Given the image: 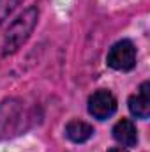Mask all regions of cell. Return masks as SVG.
Masks as SVG:
<instances>
[{
    "label": "cell",
    "instance_id": "cell-1",
    "mask_svg": "<svg viewBox=\"0 0 150 152\" xmlns=\"http://www.w3.org/2000/svg\"><path fill=\"white\" fill-rule=\"evenodd\" d=\"M39 122L36 108H30L21 97L0 101V142L27 134Z\"/></svg>",
    "mask_w": 150,
    "mask_h": 152
},
{
    "label": "cell",
    "instance_id": "cell-2",
    "mask_svg": "<svg viewBox=\"0 0 150 152\" xmlns=\"http://www.w3.org/2000/svg\"><path fill=\"white\" fill-rule=\"evenodd\" d=\"M37 21H39L37 5H28L23 12H20L16 16V20H12V23L5 30L4 42H2V57H11L16 51H20V48H23V44L30 39L32 32L36 30Z\"/></svg>",
    "mask_w": 150,
    "mask_h": 152
},
{
    "label": "cell",
    "instance_id": "cell-3",
    "mask_svg": "<svg viewBox=\"0 0 150 152\" xmlns=\"http://www.w3.org/2000/svg\"><path fill=\"white\" fill-rule=\"evenodd\" d=\"M106 64L113 71L129 73L138 64V48L131 39H120L113 42L106 53Z\"/></svg>",
    "mask_w": 150,
    "mask_h": 152
},
{
    "label": "cell",
    "instance_id": "cell-4",
    "mask_svg": "<svg viewBox=\"0 0 150 152\" xmlns=\"http://www.w3.org/2000/svg\"><path fill=\"white\" fill-rule=\"evenodd\" d=\"M87 110L88 115L94 117L95 120H108L118 110V101L113 96V92H110L108 88H99L95 92H92L88 96L87 101Z\"/></svg>",
    "mask_w": 150,
    "mask_h": 152
},
{
    "label": "cell",
    "instance_id": "cell-5",
    "mask_svg": "<svg viewBox=\"0 0 150 152\" xmlns=\"http://www.w3.org/2000/svg\"><path fill=\"white\" fill-rule=\"evenodd\" d=\"M127 108L134 118L147 120L150 117V81H143L138 87L136 94H131L127 97Z\"/></svg>",
    "mask_w": 150,
    "mask_h": 152
},
{
    "label": "cell",
    "instance_id": "cell-6",
    "mask_svg": "<svg viewBox=\"0 0 150 152\" xmlns=\"http://www.w3.org/2000/svg\"><path fill=\"white\" fill-rule=\"evenodd\" d=\"M111 136L120 147H125V149H133L140 142L138 127L131 118H120L111 127Z\"/></svg>",
    "mask_w": 150,
    "mask_h": 152
},
{
    "label": "cell",
    "instance_id": "cell-7",
    "mask_svg": "<svg viewBox=\"0 0 150 152\" xmlns=\"http://www.w3.org/2000/svg\"><path fill=\"white\" fill-rule=\"evenodd\" d=\"M95 129L92 124L85 122V120H79V118H73L66 124V129H64V134L69 142H73L76 145H81V143H87L92 136H94Z\"/></svg>",
    "mask_w": 150,
    "mask_h": 152
},
{
    "label": "cell",
    "instance_id": "cell-8",
    "mask_svg": "<svg viewBox=\"0 0 150 152\" xmlns=\"http://www.w3.org/2000/svg\"><path fill=\"white\" fill-rule=\"evenodd\" d=\"M23 0H0V25L20 7Z\"/></svg>",
    "mask_w": 150,
    "mask_h": 152
},
{
    "label": "cell",
    "instance_id": "cell-9",
    "mask_svg": "<svg viewBox=\"0 0 150 152\" xmlns=\"http://www.w3.org/2000/svg\"><path fill=\"white\" fill-rule=\"evenodd\" d=\"M108 152H129V149H125V147H111V149H108Z\"/></svg>",
    "mask_w": 150,
    "mask_h": 152
}]
</instances>
